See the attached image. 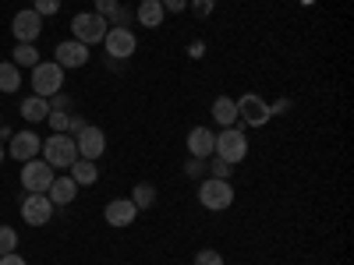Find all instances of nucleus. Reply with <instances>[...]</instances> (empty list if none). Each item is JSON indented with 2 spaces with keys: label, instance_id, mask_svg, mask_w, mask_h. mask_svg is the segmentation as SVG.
Wrapping results in <instances>:
<instances>
[{
  "label": "nucleus",
  "instance_id": "nucleus-1",
  "mask_svg": "<svg viewBox=\"0 0 354 265\" xmlns=\"http://www.w3.org/2000/svg\"><path fill=\"white\" fill-rule=\"evenodd\" d=\"M213 156L227 159L230 166H238L245 156H248V135L241 128H223L216 135V145H213Z\"/></svg>",
  "mask_w": 354,
  "mask_h": 265
},
{
  "label": "nucleus",
  "instance_id": "nucleus-2",
  "mask_svg": "<svg viewBox=\"0 0 354 265\" xmlns=\"http://www.w3.org/2000/svg\"><path fill=\"white\" fill-rule=\"evenodd\" d=\"M61 88H64V68L57 61H39L32 68V96L50 99V96L61 92Z\"/></svg>",
  "mask_w": 354,
  "mask_h": 265
},
{
  "label": "nucleus",
  "instance_id": "nucleus-3",
  "mask_svg": "<svg viewBox=\"0 0 354 265\" xmlns=\"http://www.w3.org/2000/svg\"><path fill=\"white\" fill-rule=\"evenodd\" d=\"M43 159L53 166V170H68L75 159H78V145L71 135H50L43 141Z\"/></svg>",
  "mask_w": 354,
  "mask_h": 265
},
{
  "label": "nucleus",
  "instance_id": "nucleus-4",
  "mask_svg": "<svg viewBox=\"0 0 354 265\" xmlns=\"http://www.w3.org/2000/svg\"><path fill=\"white\" fill-rule=\"evenodd\" d=\"M198 202L205 205L209 213H223L234 205V188L230 181H216V177H205V181L198 184Z\"/></svg>",
  "mask_w": 354,
  "mask_h": 265
},
{
  "label": "nucleus",
  "instance_id": "nucleus-5",
  "mask_svg": "<svg viewBox=\"0 0 354 265\" xmlns=\"http://www.w3.org/2000/svg\"><path fill=\"white\" fill-rule=\"evenodd\" d=\"M106 18L103 14H96V11H85V14H75V21H71V32H75V39L78 43H85V46H96V43H103V36H106Z\"/></svg>",
  "mask_w": 354,
  "mask_h": 265
},
{
  "label": "nucleus",
  "instance_id": "nucleus-6",
  "mask_svg": "<svg viewBox=\"0 0 354 265\" xmlns=\"http://www.w3.org/2000/svg\"><path fill=\"white\" fill-rule=\"evenodd\" d=\"M53 209H57V205L46 198V191H28L25 202H21V219L28 226H46L53 219Z\"/></svg>",
  "mask_w": 354,
  "mask_h": 265
},
{
  "label": "nucleus",
  "instance_id": "nucleus-7",
  "mask_svg": "<svg viewBox=\"0 0 354 265\" xmlns=\"http://www.w3.org/2000/svg\"><path fill=\"white\" fill-rule=\"evenodd\" d=\"M103 46H106V57L110 61H128V57H135L138 50V39L131 28H106V36H103Z\"/></svg>",
  "mask_w": 354,
  "mask_h": 265
},
{
  "label": "nucleus",
  "instance_id": "nucleus-8",
  "mask_svg": "<svg viewBox=\"0 0 354 265\" xmlns=\"http://www.w3.org/2000/svg\"><path fill=\"white\" fill-rule=\"evenodd\" d=\"M270 103H266L262 96H255V92H245L241 99H238V121H245L248 128H262V124H270Z\"/></svg>",
  "mask_w": 354,
  "mask_h": 265
},
{
  "label": "nucleus",
  "instance_id": "nucleus-9",
  "mask_svg": "<svg viewBox=\"0 0 354 265\" xmlns=\"http://www.w3.org/2000/svg\"><path fill=\"white\" fill-rule=\"evenodd\" d=\"M53 184V166L46 159H28L21 166V188L25 191H46Z\"/></svg>",
  "mask_w": 354,
  "mask_h": 265
},
{
  "label": "nucleus",
  "instance_id": "nucleus-10",
  "mask_svg": "<svg viewBox=\"0 0 354 265\" xmlns=\"http://www.w3.org/2000/svg\"><path fill=\"white\" fill-rule=\"evenodd\" d=\"M75 145H78V156H82V159H93V163H96V159L106 153V131H100V128L88 124L85 131H78Z\"/></svg>",
  "mask_w": 354,
  "mask_h": 265
},
{
  "label": "nucleus",
  "instance_id": "nucleus-11",
  "mask_svg": "<svg viewBox=\"0 0 354 265\" xmlns=\"http://www.w3.org/2000/svg\"><path fill=\"white\" fill-rule=\"evenodd\" d=\"M8 153H11L18 163H28V159H36V156L43 153V138H39L36 131H18V135H11Z\"/></svg>",
  "mask_w": 354,
  "mask_h": 265
},
{
  "label": "nucleus",
  "instance_id": "nucleus-12",
  "mask_svg": "<svg viewBox=\"0 0 354 265\" xmlns=\"http://www.w3.org/2000/svg\"><path fill=\"white\" fill-rule=\"evenodd\" d=\"M88 46L85 43H78V39H64V43H57V50H53V61L61 64L64 71L68 68H82V64H88Z\"/></svg>",
  "mask_w": 354,
  "mask_h": 265
},
{
  "label": "nucleus",
  "instance_id": "nucleus-13",
  "mask_svg": "<svg viewBox=\"0 0 354 265\" xmlns=\"http://www.w3.org/2000/svg\"><path fill=\"white\" fill-rule=\"evenodd\" d=\"M11 32H15L18 43H36L39 32H43V18H39L32 8H28V11H18L15 21H11Z\"/></svg>",
  "mask_w": 354,
  "mask_h": 265
},
{
  "label": "nucleus",
  "instance_id": "nucleus-14",
  "mask_svg": "<svg viewBox=\"0 0 354 265\" xmlns=\"http://www.w3.org/2000/svg\"><path fill=\"white\" fill-rule=\"evenodd\" d=\"M103 219L110 223V226H131L135 219H138V209H135V202L131 198H113V202H106V209H103Z\"/></svg>",
  "mask_w": 354,
  "mask_h": 265
},
{
  "label": "nucleus",
  "instance_id": "nucleus-15",
  "mask_svg": "<svg viewBox=\"0 0 354 265\" xmlns=\"http://www.w3.org/2000/svg\"><path fill=\"white\" fill-rule=\"evenodd\" d=\"M213 145H216V131H209V128H192L188 131V156L209 159L213 156Z\"/></svg>",
  "mask_w": 354,
  "mask_h": 265
},
{
  "label": "nucleus",
  "instance_id": "nucleus-16",
  "mask_svg": "<svg viewBox=\"0 0 354 265\" xmlns=\"http://www.w3.org/2000/svg\"><path fill=\"white\" fill-rule=\"evenodd\" d=\"M75 195H78V184L71 181V177H53V184L46 188V198L53 205H71Z\"/></svg>",
  "mask_w": 354,
  "mask_h": 265
},
{
  "label": "nucleus",
  "instance_id": "nucleus-17",
  "mask_svg": "<svg viewBox=\"0 0 354 265\" xmlns=\"http://www.w3.org/2000/svg\"><path fill=\"white\" fill-rule=\"evenodd\" d=\"M213 121H216L220 128H234V124H238V99L216 96V99H213Z\"/></svg>",
  "mask_w": 354,
  "mask_h": 265
},
{
  "label": "nucleus",
  "instance_id": "nucleus-18",
  "mask_svg": "<svg viewBox=\"0 0 354 265\" xmlns=\"http://www.w3.org/2000/svg\"><path fill=\"white\" fill-rule=\"evenodd\" d=\"M18 113L25 117L28 124H39V121H46V113H50V99H43V96H28V99L18 106Z\"/></svg>",
  "mask_w": 354,
  "mask_h": 265
},
{
  "label": "nucleus",
  "instance_id": "nucleus-19",
  "mask_svg": "<svg viewBox=\"0 0 354 265\" xmlns=\"http://www.w3.org/2000/svg\"><path fill=\"white\" fill-rule=\"evenodd\" d=\"M68 170H71V181H75L78 188L96 184V177H100V170H96V163H93V159H75Z\"/></svg>",
  "mask_w": 354,
  "mask_h": 265
},
{
  "label": "nucleus",
  "instance_id": "nucleus-20",
  "mask_svg": "<svg viewBox=\"0 0 354 265\" xmlns=\"http://www.w3.org/2000/svg\"><path fill=\"white\" fill-rule=\"evenodd\" d=\"M135 14H138V21H142L145 28H160L167 11H163V4H160V0H142Z\"/></svg>",
  "mask_w": 354,
  "mask_h": 265
},
{
  "label": "nucleus",
  "instance_id": "nucleus-21",
  "mask_svg": "<svg viewBox=\"0 0 354 265\" xmlns=\"http://www.w3.org/2000/svg\"><path fill=\"white\" fill-rule=\"evenodd\" d=\"M11 57H15V68H36L39 64V50L32 46V43H18L15 50H11Z\"/></svg>",
  "mask_w": 354,
  "mask_h": 265
},
{
  "label": "nucleus",
  "instance_id": "nucleus-22",
  "mask_svg": "<svg viewBox=\"0 0 354 265\" xmlns=\"http://www.w3.org/2000/svg\"><path fill=\"white\" fill-rule=\"evenodd\" d=\"M21 88V68L0 64V92H18Z\"/></svg>",
  "mask_w": 354,
  "mask_h": 265
},
{
  "label": "nucleus",
  "instance_id": "nucleus-23",
  "mask_svg": "<svg viewBox=\"0 0 354 265\" xmlns=\"http://www.w3.org/2000/svg\"><path fill=\"white\" fill-rule=\"evenodd\" d=\"M131 202H135V209H138V213H142V209H149V205L156 202V188H153L149 181L135 184V188H131Z\"/></svg>",
  "mask_w": 354,
  "mask_h": 265
},
{
  "label": "nucleus",
  "instance_id": "nucleus-24",
  "mask_svg": "<svg viewBox=\"0 0 354 265\" xmlns=\"http://www.w3.org/2000/svg\"><path fill=\"white\" fill-rule=\"evenodd\" d=\"M205 170H209V177H216V181H230V173H234V166L220 156H213V163H205Z\"/></svg>",
  "mask_w": 354,
  "mask_h": 265
},
{
  "label": "nucleus",
  "instance_id": "nucleus-25",
  "mask_svg": "<svg viewBox=\"0 0 354 265\" xmlns=\"http://www.w3.org/2000/svg\"><path fill=\"white\" fill-rule=\"evenodd\" d=\"M68 117H71V113H64V110H50L46 121H50V128H53L57 135H64V131H68Z\"/></svg>",
  "mask_w": 354,
  "mask_h": 265
},
{
  "label": "nucleus",
  "instance_id": "nucleus-26",
  "mask_svg": "<svg viewBox=\"0 0 354 265\" xmlns=\"http://www.w3.org/2000/svg\"><path fill=\"white\" fill-rule=\"evenodd\" d=\"M15 248H18V233L11 226H0V255H8Z\"/></svg>",
  "mask_w": 354,
  "mask_h": 265
},
{
  "label": "nucleus",
  "instance_id": "nucleus-27",
  "mask_svg": "<svg viewBox=\"0 0 354 265\" xmlns=\"http://www.w3.org/2000/svg\"><path fill=\"white\" fill-rule=\"evenodd\" d=\"M32 11H36L39 18H53L57 11H61V0H36Z\"/></svg>",
  "mask_w": 354,
  "mask_h": 265
},
{
  "label": "nucleus",
  "instance_id": "nucleus-28",
  "mask_svg": "<svg viewBox=\"0 0 354 265\" xmlns=\"http://www.w3.org/2000/svg\"><path fill=\"white\" fill-rule=\"evenodd\" d=\"M195 265H227V262H223V255H220V251H213V248H202V251L195 255Z\"/></svg>",
  "mask_w": 354,
  "mask_h": 265
},
{
  "label": "nucleus",
  "instance_id": "nucleus-29",
  "mask_svg": "<svg viewBox=\"0 0 354 265\" xmlns=\"http://www.w3.org/2000/svg\"><path fill=\"white\" fill-rule=\"evenodd\" d=\"M188 4H192V11H195L198 18H209L213 8H216V0H188Z\"/></svg>",
  "mask_w": 354,
  "mask_h": 265
},
{
  "label": "nucleus",
  "instance_id": "nucleus-30",
  "mask_svg": "<svg viewBox=\"0 0 354 265\" xmlns=\"http://www.w3.org/2000/svg\"><path fill=\"white\" fill-rule=\"evenodd\" d=\"M117 8H121V4H117V0H96V14H103L106 21L117 14Z\"/></svg>",
  "mask_w": 354,
  "mask_h": 265
},
{
  "label": "nucleus",
  "instance_id": "nucleus-31",
  "mask_svg": "<svg viewBox=\"0 0 354 265\" xmlns=\"http://www.w3.org/2000/svg\"><path fill=\"white\" fill-rule=\"evenodd\" d=\"M71 106H75V103H71V96H64V92H57V96H50V110H64V113H68Z\"/></svg>",
  "mask_w": 354,
  "mask_h": 265
},
{
  "label": "nucleus",
  "instance_id": "nucleus-32",
  "mask_svg": "<svg viewBox=\"0 0 354 265\" xmlns=\"http://www.w3.org/2000/svg\"><path fill=\"white\" fill-rule=\"evenodd\" d=\"M185 173H188V177H202V173H205V159H195V156H188V163H185Z\"/></svg>",
  "mask_w": 354,
  "mask_h": 265
},
{
  "label": "nucleus",
  "instance_id": "nucleus-33",
  "mask_svg": "<svg viewBox=\"0 0 354 265\" xmlns=\"http://www.w3.org/2000/svg\"><path fill=\"white\" fill-rule=\"evenodd\" d=\"M85 128H88V121H85L82 113H71V117H68V131H71V135H78V131H85Z\"/></svg>",
  "mask_w": 354,
  "mask_h": 265
},
{
  "label": "nucleus",
  "instance_id": "nucleus-34",
  "mask_svg": "<svg viewBox=\"0 0 354 265\" xmlns=\"http://www.w3.org/2000/svg\"><path fill=\"white\" fill-rule=\"evenodd\" d=\"M163 4V11H170V14H181L185 8H188V0H160Z\"/></svg>",
  "mask_w": 354,
  "mask_h": 265
},
{
  "label": "nucleus",
  "instance_id": "nucleus-35",
  "mask_svg": "<svg viewBox=\"0 0 354 265\" xmlns=\"http://www.w3.org/2000/svg\"><path fill=\"white\" fill-rule=\"evenodd\" d=\"M128 18H131V8H117V14L110 21H117V28H128Z\"/></svg>",
  "mask_w": 354,
  "mask_h": 265
},
{
  "label": "nucleus",
  "instance_id": "nucleus-36",
  "mask_svg": "<svg viewBox=\"0 0 354 265\" xmlns=\"http://www.w3.org/2000/svg\"><path fill=\"white\" fill-rule=\"evenodd\" d=\"M0 265H25V258L18 251H8V255H0Z\"/></svg>",
  "mask_w": 354,
  "mask_h": 265
},
{
  "label": "nucleus",
  "instance_id": "nucleus-37",
  "mask_svg": "<svg viewBox=\"0 0 354 265\" xmlns=\"http://www.w3.org/2000/svg\"><path fill=\"white\" fill-rule=\"evenodd\" d=\"M188 57H195V61H198V57H205V43H202V39H195V43L188 46Z\"/></svg>",
  "mask_w": 354,
  "mask_h": 265
},
{
  "label": "nucleus",
  "instance_id": "nucleus-38",
  "mask_svg": "<svg viewBox=\"0 0 354 265\" xmlns=\"http://www.w3.org/2000/svg\"><path fill=\"white\" fill-rule=\"evenodd\" d=\"M290 110V99H277L273 106H270V113H287Z\"/></svg>",
  "mask_w": 354,
  "mask_h": 265
},
{
  "label": "nucleus",
  "instance_id": "nucleus-39",
  "mask_svg": "<svg viewBox=\"0 0 354 265\" xmlns=\"http://www.w3.org/2000/svg\"><path fill=\"white\" fill-rule=\"evenodd\" d=\"M11 135H15L11 128H4V124H0V141H11Z\"/></svg>",
  "mask_w": 354,
  "mask_h": 265
},
{
  "label": "nucleus",
  "instance_id": "nucleus-40",
  "mask_svg": "<svg viewBox=\"0 0 354 265\" xmlns=\"http://www.w3.org/2000/svg\"><path fill=\"white\" fill-rule=\"evenodd\" d=\"M4 156H8V153H4V141H0V163H4Z\"/></svg>",
  "mask_w": 354,
  "mask_h": 265
},
{
  "label": "nucleus",
  "instance_id": "nucleus-41",
  "mask_svg": "<svg viewBox=\"0 0 354 265\" xmlns=\"http://www.w3.org/2000/svg\"><path fill=\"white\" fill-rule=\"evenodd\" d=\"M0 124H4V117H0Z\"/></svg>",
  "mask_w": 354,
  "mask_h": 265
}]
</instances>
